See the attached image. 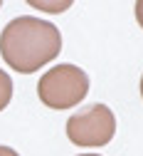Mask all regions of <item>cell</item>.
<instances>
[{
  "label": "cell",
  "mask_w": 143,
  "mask_h": 156,
  "mask_svg": "<svg viewBox=\"0 0 143 156\" xmlns=\"http://www.w3.org/2000/svg\"><path fill=\"white\" fill-rule=\"evenodd\" d=\"M62 50L59 30L42 17L22 15L10 20L0 32V55L12 72L32 74L52 62Z\"/></svg>",
  "instance_id": "1"
},
{
  "label": "cell",
  "mask_w": 143,
  "mask_h": 156,
  "mask_svg": "<svg viewBox=\"0 0 143 156\" xmlns=\"http://www.w3.org/2000/svg\"><path fill=\"white\" fill-rule=\"evenodd\" d=\"M89 92V77L77 65H57L39 77L37 94L49 109H69L77 107Z\"/></svg>",
  "instance_id": "2"
},
{
  "label": "cell",
  "mask_w": 143,
  "mask_h": 156,
  "mask_svg": "<svg viewBox=\"0 0 143 156\" xmlns=\"http://www.w3.org/2000/svg\"><path fill=\"white\" fill-rule=\"evenodd\" d=\"M116 134V116L106 104H89L69 116L67 136L74 146L99 149L106 146Z\"/></svg>",
  "instance_id": "3"
},
{
  "label": "cell",
  "mask_w": 143,
  "mask_h": 156,
  "mask_svg": "<svg viewBox=\"0 0 143 156\" xmlns=\"http://www.w3.org/2000/svg\"><path fill=\"white\" fill-rule=\"evenodd\" d=\"M12 99V80H10V74L0 69V112H3Z\"/></svg>",
  "instance_id": "4"
},
{
  "label": "cell",
  "mask_w": 143,
  "mask_h": 156,
  "mask_svg": "<svg viewBox=\"0 0 143 156\" xmlns=\"http://www.w3.org/2000/svg\"><path fill=\"white\" fill-rule=\"evenodd\" d=\"M30 5H32V8H37V10H52V12H62V10H67L72 3H69V0H64V3H37V0H32Z\"/></svg>",
  "instance_id": "5"
},
{
  "label": "cell",
  "mask_w": 143,
  "mask_h": 156,
  "mask_svg": "<svg viewBox=\"0 0 143 156\" xmlns=\"http://www.w3.org/2000/svg\"><path fill=\"white\" fill-rule=\"evenodd\" d=\"M136 20H138V25L143 27V0L136 3Z\"/></svg>",
  "instance_id": "6"
},
{
  "label": "cell",
  "mask_w": 143,
  "mask_h": 156,
  "mask_svg": "<svg viewBox=\"0 0 143 156\" xmlns=\"http://www.w3.org/2000/svg\"><path fill=\"white\" fill-rule=\"evenodd\" d=\"M0 156H20L15 149H10V146H0Z\"/></svg>",
  "instance_id": "7"
},
{
  "label": "cell",
  "mask_w": 143,
  "mask_h": 156,
  "mask_svg": "<svg viewBox=\"0 0 143 156\" xmlns=\"http://www.w3.org/2000/svg\"><path fill=\"white\" fill-rule=\"evenodd\" d=\"M79 156H101V154H79Z\"/></svg>",
  "instance_id": "8"
},
{
  "label": "cell",
  "mask_w": 143,
  "mask_h": 156,
  "mask_svg": "<svg viewBox=\"0 0 143 156\" xmlns=\"http://www.w3.org/2000/svg\"><path fill=\"white\" fill-rule=\"evenodd\" d=\"M141 97H143V77H141Z\"/></svg>",
  "instance_id": "9"
}]
</instances>
